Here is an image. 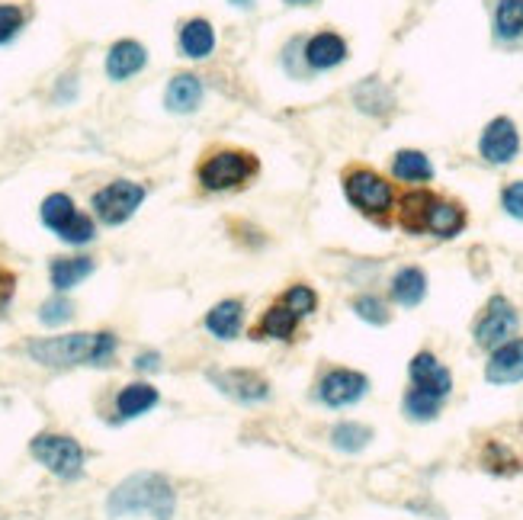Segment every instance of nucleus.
<instances>
[{
	"mask_svg": "<svg viewBox=\"0 0 523 520\" xmlns=\"http://www.w3.org/2000/svg\"><path fill=\"white\" fill-rule=\"evenodd\" d=\"M119 338L113 331L97 334H58V338H33L26 354L49 370H68V366H106L116 357Z\"/></svg>",
	"mask_w": 523,
	"mask_h": 520,
	"instance_id": "f257e3e1",
	"label": "nucleus"
},
{
	"mask_svg": "<svg viewBox=\"0 0 523 520\" xmlns=\"http://www.w3.org/2000/svg\"><path fill=\"white\" fill-rule=\"evenodd\" d=\"M106 511H110V517L151 514L155 520H171L177 511V492L171 479L161 472H135L110 492Z\"/></svg>",
	"mask_w": 523,
	"mask_h": 520,
	"instance_id": "f03ea898",
	"label": "nucleus"
},
{
	"mask_svg": "<svg viewBox=\"0 0 523 520\" xmlns=\"http://www.w3.org/2000/svg\"><path fill=\"white\" fill-rule=\"evenodd\" d=\"M344 196H347V203L360 212V216L366 219H373L379 225H389L392 219V212L398 206L395 200V190H392V183L376 174L373 167H347L344 177Z\"/></svg>",
	"mask_w": 523,
	"mask_h": 520,
	"instance_id": "7ed1b4c3",
	"label": "nucleus"
},
{
	"mask_svg": "<svg viewBox=\"0 0 523 520\" xmlns=\"http://www.w3.org/2000/svg\"><path fill=\"white\" fill-rule=\"evenodd\" d=\"M257 171H260V164L251 151L219 148V151H212V155H206L203 164L196 167V180H199V187L209 193H228V190L248 187V180H254Z\"/></svg>",
	"mask_w": 523,
	"mask_h": 520,
	"instance_id": "20e7f679",
	"label": "nucleus"
},
{
	"mask_svg": "<svg viewBox=\"0 0 523 520\" xmlns=\"http://www.w3.org/2000/svg\"><path fill=\"white\" fill-rule=\"evenodd\" d=\"M29 453L33 460L42 463L45 469L58 479H81L84 472V447L68 434H36L29 443Z\"/></svg>",
	"mask_w": 523,
	"mask_h": 520,
	"instance_id": "39448f33",
	"label": "nucleus"
},
{
	"mask_svg": "<svg viewBox=\"0 0 523 520\" xmlns=\"http://www.w3.org/2000/svg\"><path fill=\"white\" fill-rule=\"evenodd\" d=\"M145 196H148L145 183L113 180V183H106V187H100L94 193L90 206H94V216L103 225H122V222H129L135 216V209L145 203Z\"/></svg>",
	"mask_w": 523,
	"mask_h": 520,
	"instance_id": "423d86ee",
	"label": "nucleus"
},
{
	"mask_svg": "<svg viewBox=\"0 0 523 520\" xmlns=\"http://www.w3.org/2000/svg\"><path fill=\"white\" fill-rule=\"evenodd\" d=\"M517 325H520V315H517V309L511 305V299L491 296L485 302L479 321H475V328H472L475 344L485 347V350H495L504 341H511V334L517 331Z\"/></svg>",
	"mask_w": 523,
	"mask_h": 520,
	"instance_id": "0eeeda50",
	"label": "nucleus"
},
{
	"mask_svg": "<svg viewBox=\"0 0 523 520\" xmlns=\"http://www.w3.org/2000/svg\"><path fill=\"white\" fill-rule=\"evenodd\" d=\"M209 382L241 405H257L270 399V382L254 370H212Z\"/></svg>",
	"mask_w": 523,
	"mask_h": 520,
	"instance_id": "6e6552de",
	"label": "nucleus"
},
{
	"mask_svg": "<svg viewBox=\"0 0 523 520\" xmlns=\"http://www.w3.org/2000/svg\"><path fill=\"white\" fill-rule=\"evenodd\" d=\"M369 389V379L357 370H331L325 373V379L318 382V399L328 408H347L357 405Z\"/></svg>",
	"mask_w": 523,
	"mask_h": 520,
	"instance_id": "1a4fd4ad",
	"label": "nucleus"
},
{
	"mask_svg": "<svg viewBox=\"0 0 523 520\" xmlns=\"http://www.w3.org/2000/svg\"><path fill=\"white\" fill-rule=\"evenodd\" d=\"M517 151H520V132L514 126V119L507 116L491 119L479 139V155L488 164H511L517 158Z\"/></svg>",
	"mask_w": 523,
	"mask_h": 520,
	"instance_id": "9d476101",
	"label": "nucleus"
},
{
	"mask_svg": "<svg viewBox=\"0 0 523 520\" xmlns=\"http://www.w3.org/2000/svg\"><path fill=\"white\" fill-rule=\"evenodd\" d=\"M485 379L491 386H514L523 382V338L504 341L501 347L491 350L485 363Z\"/></svg>",
	"mask_w": 523,
	"mask_h": 520,
	"instance_id": "9b49d317",
	"label": "nucleus"
},
{
	"mask_svg": "<svg viewBox=\"0 0 523 520\" xmlns=\"http://www.w3.org/2000/svg\"><path fill=\"white\" fill-rule=\"evenodd\" d=\"M408 376L414 389H424L430 395H437V399H446V395L453 392V373L446 370L434 354H427V350H421V354L411 360Z\"/></svg>",
	"mask_w": 523,
	"mask_h": 520,
	"instance_id": "f8f14e48",
	"label": "nucleus"
},
{
	"mask_svg": "<svg viewBox=\"0 0 523 520\" xmlns=\"http://www.w3.org/2000/svg\"><path fill=\"white\" fill-rule=\"evenodd\" d=\"M148 65V49L135 39H119L106 52V78L110 81H129Z\"/></svg>",
	"mask_w": 523,
	"mask_h": 520,
	"instance_id": "ddd939ff",
	"label": "nucleus"
},
{
	"mask_svg": "<svg viewBox=\"0 0 523 520\" xmlns=\"http://www.w3.org/2000/svg\"><path fill=\"white\" fill-rule=\"evenodd\" d=\"M302 58L312 71H331L347 61V42H344V36L325 29V33H315L309 42H305Z\"/></svg>",
	"mask_w": 523,
	"mask_h": 520,
	"instance_id": "4468645a",
	"label": "nucleus"
},
{
	"mask_svg": "<svg viewBox=\"0 0 523 520\" xmlns=\"http://www.w3.org/2000/svg\"><path fill=\"white\" fill-rule=\"evenodd\" d=\"M203 97H206L203 78H196V74H174L164 90V106L177 116H187L203 106Z\"/></svg>",
	"mask_w": 523,
	"mask_h": 520,
	"instance_id": "2eb2a0df",
	"label": "nucleus"
},
{
	"mask_svg": "<svg viewBox=\"0 0 523 520\" xmlns=\"http://www.w3.org/2000/svg\"><path fill=\"white\" fill-rule=\"evenodd\" d=\"M244 325V302L241 299H222L206 312V331L219 341H235Z\"/></svg>",
	"mask_w": 523,
	"mask_h": 520,
	"instance_id": "dca6fc26",
	"label": "nucleus"
},
{
	"mask_svg": "<svg viewBox=\"0 0 523 520\" xmlns=\"http://www.w3.org/2000/svg\"><path fill=\"white\" fill-rule=\"evenodd\" d=\"M434 203H437V196L430 193V190H411V193H405L402 200H398V206H395L398 225H402L405 232H411V235L427 232V216H430V209H434Z\"/></svg>",
	"mask_w": 523,
	"mask_h": 520,
	"instance_id": "f3484780",
	"label": "nucleus"
},
{
	"mask_svg": "<svg viewBox=\"0 0 523 520\" xmlns=\"http://www.w3.org/2000/svg\"><path fill=\"white\" fill-rule=\"evenodd\" d=\"M177 42H180V52L187 58L203 61V58H209L215 52V29H212L209 20L193 17V20H187L180 26V39Z\"/></svg>",
	"mask_w": 523,
	"mask_h": 520,
	"instance_id": "a211bd4d",
	"label": "nucleus"
},
{
	"mask_svg": "<svg viewBox=\"0 0 523 520\" xmlns=\"http://www.w3.org/2000/svg\"><path fill=\"white\" fill-rule=\"evenodd\" d=\"M296 328H299V315L289 309V305L276 302L264 312V318L257 321L254 334L257 338H270V341H296Z\"/></svg>",
	"mask_w": 523,
	"mask_h": 520,
	"instance_id": "6ab92c4d",
	"label": "nucleus"
},
{
	"mask_svg": "<svg viewBox=\"0 0 523 520\" xmlns=\"http://www.w3.org/2000/svg\"><path fill=\"white\" fill-rule=\"evenodd\" d=\"M94 257H55L49 264V280L52 286L58 289V293H68V289H74L78 283H84L90 273H94Z\"/></svg>",
	"mask_w": 523,
	"mask_h": 520,
	"instance_id": "aec40b11",
	"label": "nucleus"
},
{
	"mask_svg": "<svg viewBox=\"0 0 523 520\" xmlns=\"http://www.w3.org/2000/svg\"><path fill=\"white\" fill-rule=\"evenodd\" d=\"M389 293L392 299L402 305V309H414V305H421L424 296H427V277L421 267H402L392 277L389 283Z\"/></svg>",
	"mask_w": 523,
	"mask_h": 520,
	"instance_id": "412c9836",
	"label": "nucleus"
},
{
	"mask_svg": "<svg viewBox=\"0 0 523 520\" xmlns=\"http://www.w3.org/2000/svg\"><path fill=\"white\" fill-rule=\"evenodd\" d=\"M158 402H161V395L155 386H148V382H132V386H126L116 395V415L122 421H132L138 415H145V411H151Z\"/></svg>",
	"mask_w": 523,
	"mask_h": 520,
	"instance_id": "4be33fe9",
	"label": "nucleus"
},
{
	"mask_svg": "<svg viewBox=\"0 0 523 520\" xmlns=\"http://www.w3.org/2000/svg\"><path fill=\"white\" fill-rule=\"evenodd\" d=\"M466 209L459 203H446V200H437L434 209H430L427 216V232L434 238H456L459 232L466 228Z\"/></svg>",
	"mask_w": 523,
	"mask_h": 520,
	"instance_id": "5701e85b",
	"label": "nucleus"
},
{
	"mask_svg": "<svg viewBox=\"0 0 523 520\" xmlns=\"http://www.w3.org/2000/svg\"><path fill=\"white\" fill-rule=\"evenodd\" d=\"M392 177L402 183H427V180H434V164H430L424 151L405 148L392 158Z\"/></svg>",
	"mask_w": 523,
	"mask_h": 520,
	"instance_id": "b1692460",
	"label": "nucleus"
},
{
	"mask_svg": "<svg viewBox=\"0 0 523 520\" xmlns=\"http://www.w3.org/2000/svg\"><path fill=\"white\" fill-rule=\"evenodd\" d=\"M78 206H74V200L68 193H52V196H45L42 200V209H39V216H42V225L45 228H52L55 235H61L65 228L74 222V216H78Z\"/></svg>",
	"mask_w": 523,
	"mask_h": 520,
	"instance_id": "393cba45",
	"label": "nucleus"
},
{
	"mask_svg": "<svg viewBox=\"0 0 523 520\" xmlns=\"http://www.w3.org/2000/svg\"><path fill=\"white\" fill-rule=\"evenodd\" d=\"M353 100H357V106L369 116H386V113H392V106H395L392 90L376 78L363 81L357 90H353Z\"/></svg>",
	"mask_w": 523,
	"mask_h": 520,
	"instance_id": "a878e982",
	"label": "nucleus"
},
{
	"mask_svg": "<svg viewBox=\"0 0 523 520\" xmlns=\"http://www.w3.org/2000/svg\"><path fill=\"white\" fill-rule=\"evenodd\" d=\"M495 36L501 42L523 39V0H498L495 4Z\"/></svg>",
	"mask_w": 523,
	"mask_h": 520,
	"instance_id": "bb28decb",
	"label": "nucleus"
},
{
	"mask_svg": "<svg viewBox=\"0 0 523 520\" xmlns=\"http://www.w3.org/2000/svg\"><path fill=\"white\" fill-rule=\"evenodd\" d=\"M369 440H373V427H366L360 421H341L331 431V447L341 453H360L369 447Z\"/></svg>",
	"mask_w": 523,
	"mask_h": 520,
	"instance_id": "cd10ccee",
	"label": "nucleus"
},
{
	"mask_svg": "<svg viewBox=\"0 0 523 520\" xmlns=\"http://www.w3.org/2000/svg\"><path fill=\"white\" fill-rule=\"evenodd\" d=\"M440 405H443V399H437V395H430L424 389L405 392V415L411 421H434L440 415Z\"/></svg>",
	"mask_w": 523,
	"mask_h": 520,
	"instance_id": "c85d7f7f",
	"label": "nucleus"
},
{
	"mask_svg": "<svg viewBox=\"0 0 523 520\" xmlns=\"http://www.w3.org/2000/svg\"><path fill=\"white\" fill-rule=\"evenodd\" d=\"M280 302L289 305V309L296 312L299 318H305V315H312L318 309V293H315L309 283H292L286 293H283Z\"/></svg>",
	"mask_w": 523,
	"mask_h": 520,
	"instance_id": "c756f323",
	"label": "nucleus"
},
{
	"mask_svg": "<svg viewBox=\"0 0 523 520\" xmlns=\"http://www.w3.org/2000/svg\"><path fill=\"white\" fill-rule=\"evenodd\" d=\"M353 312H357V318L369 321V325H389V318H392L389 305L373 293H363L353 299Z\"/></svg>",
	"mask_w": 523,
	"mask_h": 520,
	"instance_id": "7c9ffc66",
	"label": "nucleus"
},
{
	"mask_svg": "<svg viewBox=\"0 0 523 520\" xmlns=\"http://www.w3.org/2000/svg\"><path fill=\"white\" fill-rule=\"evenodd\" d=\"M74 318V305L65 299V296H52V299H45L39 305V321L42 325H49V328H58V325H68V321Z\"/></svg>",
	"mask_w": 523,
	"mask_h": 520,
	"instance_id": "2f4dec72",
	"label": "nucleus"
},
{
	"mask_svg": "<svg viewBox=\"0 0 523 520\" xmlns=\"http://www.w3.org/2000/svg\"><path fill=\"white\" fill-rule=\"evenodd\" d=\"M26 23V13L13 4H0V45H7L10 39L20 36V29Z\"/></svg>",
	"mask_w": 523,
	"mask_h": 520,
	"instance_id": "473e14b6",
	"label": "nucleus"
},
{
	"mask_svg": "<svg viewBox=\"0 0 523 520\" xmlns=\"http://www.w3.org/2000/svg\"><path fill=\"white\" fill-rule=\"evenodd\" d=\"M58 238L68 241V244H90V241L97 238V225H94V219H90V216L78 212V216H74V222H71Z\"/></svg>",
	"mask_w": 523,
	"mask_h": 520,
	"instance_id": "72a5a7b5",
	"label": "nucleus"
},
{
	"mask_svg": "<svg viewBox=\"0 0 523 520\" xmlns=\"http://www.w3.org/2000/svg\"><path fill=\"white\" fill-rule=\"evenodd\" d=\"M501 206L511 219H520L523 222V180H514L507 183V187L501 190Z\"/></svg>",
	"mask_w": 523,
	"mask_h": 520,
	"instance_id": "f704fd0d",
	"label": "nucleus"
},
{
	"mask_svg": "<svg viewBox=\"0 0 523 520\" xmlns=\"http://www.w3.org/2000/svg\"><path fill=\"white\" fill-rule=\"evenodd\" d=\"M13 293H17V277H13L10 270L0 267V312H4L7 305H10Z\"/></svg>",
	"mask_w": 523,
	"mask_h": 520,
	"instance_id": "c9c22d12",
	"label": "nucleus"
},
{
	"mask_svg": "<svg viewBox=\"0 0 523 520\" xmlns=\"http://www.w3.org/2000/svg\"><path fill=\"white\" fill-rule=\"evenodd\" d=\"M132 366H135V370H142V373H155V370H161V354H155V350H148V354H138Z\"/></svg>",
	"mask_w": 523,
	"mask_h": 520,
	"instance_id": "e433bc0d",
	"label": "nucleus"
},
{
	"mask_svg": "<svg viewBox=\"0 0 523 520\" xmlns=\"http://www.w3.org/2000/svg\"><path fill=\"white\" fill-rule=\"evenodd\" d=\"M228 4H235V7H241V10H251L254 0H228Z\"/></svg>",
	"mask_w": 523,
	"mask_h": 520,
	"instance_id": "4c0bfd02",
	"label": "nucleus"
},
{
	"mask_svg": "<svg viewBox=\"0 0 523 520\" xmlns=\"http://www.w3.org/2000/svg\"><path fill=\"white\" fill-rule=\"evenodd\" d=\"M286 4H292V7H309V4H315V0H286Z\"/></svg>",
	"mask_w": 523,
	"mask_h": 520,
	"instance_id": "58836bf2",
	"label": "nucleus"
}]
</instances>
